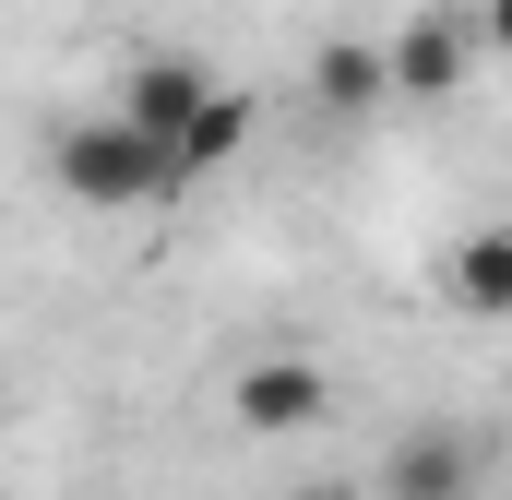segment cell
Returning a JSON list of instances; mask_svg holds the SVG:
<instances>
[{"label": "cell", "instance_id": "277c9868", "mask_svg": "<svg viewBox=\"0 0 512 500\" xmlns=\"http://www.w3.org/2000/svg\"><path fill=\"white\" fill-rule=\"evenodd\" d=\"M382 500H477V429H405L382 465Z\"/></svg>", "mask_w": 512, "mask_h": 500}, {"label": "cell", "instance_id": "5b68a950", "mask_svg": "<svg viewBox=\"0 0 512 500\" xmlns=\"http://www.w3.org/2000/svg\"><path fill=\"white\" fill-rule=\"evenodd\" d=\"M382 60H393V96H453V84L477 72V24H465V12H417Z\"/></svg>", "mask_w": 512, "mask_h": 500}, {"label": "cell", "instance_id": "6da1fadb", "mask_svg": "<svg viewBox=\"0 0 512 500\" xmlns=\"http://www.w3.org/2000/svg\"><path fill=\"white\" fill-rule=\"evenodd\" d=\"M48 167H60V191H72V203H108V215H131V203H167V191H179L167 143H143L120 108H108V120H72L60 143H48Z\"/></svg>", "mask_w": 512, "mask_h": 500}, {"label": "cell", "instance_id": "30bf717a", "mask_svg": "<svg viewBox=\"0 0 512 500\" xmlns=\"http://www.w3.org/2000/svg\"><path fill=\"white\" fill-rule=\"evenodd\" d=\"M298 500H358V489H298Z\"/></svg>", "mask_w": 512, "mask_h": 500}, {"label": "cell", "instance_id": "7a4b0ae2", "mask_svg": "<svg viewBox=\"0 0 512 500\" xmlns=\"http://www.w3.org/2000/svg\"><path fill=\"white\" fill-rule=\"evenodd\" d=\"M227 417L251 441H310V429H334V381L310 370V358H251V370L227 381Z\"/></svg>", "mask_w": 512, "mask_h": 500}, {"label": "cell", "instance_id": "3957f363", "mask_svg": "<svg viewBox=\"0 0 512 500\" xmlns=\"http://www.w3.org/2000/svg\"><path fill=\"white\" fill-rule=\"evenodd\" d=\"M203 96H215V84H203V60L143 48V60H131V84H120V120L143 131V143H179V131L203 120Z\"/></svg>", "mask_w": 512, "mask_h": 500}, {"label": "cell", "instance_id": "9c48e42d", "mask_svg": "<svg viewBox=\"0 0 512 500\" xmlns=\"http://www.w3.org/2000/svg\"><path fill=\"white\" fill-rule=\"evenodd\" d=\"M477 48H489V60H512V0H489V12H477Z\"/></svg>", "mask_w": 512, "mask_h": 500}, {"label": "cell", "instance_id": "8992f818", "mask_svg": "<svg viewBox=\"0 0 512 500\" xmlns=\"http://www.w3.org/2000/svg\"><path fill=\"white\" fill-rule=\"evenodd\" d=\"M310 96H322L334 120H370V108H382V96H393V60H382V48H370V36H334V48L310 60Z\"/></svg>", "mask_w": 512, "mask_h": 500}, {"label": "cell", "instance_id": "ba28073f", "mask_svg": "<svg viewBox=\"0 0 512 500\" xmlns=\"http://www.w3.org/2000/svg\"><path fill=\"white\" fill-rule=\"evenodd\" d=\"M239 143H251V96H203V120L167 143V167H179V179H215Z\"/></svg>", "mask_w": 512, "mask_h": 500}, {"label": "cell", "instance_id": "52a82bcc", "mask_svg": "<svg viewBox=\"0 0 512 500\" xmlns=\"http://www.w3.org/2000/svg\"><path fill=\"white\" fill-rule=\"evenodd\" d=\"M453 298L477 322H512V227H465L453 239Z\"/></svg>", "mask_w": 512, "mask_h": 500}]
</instances>
